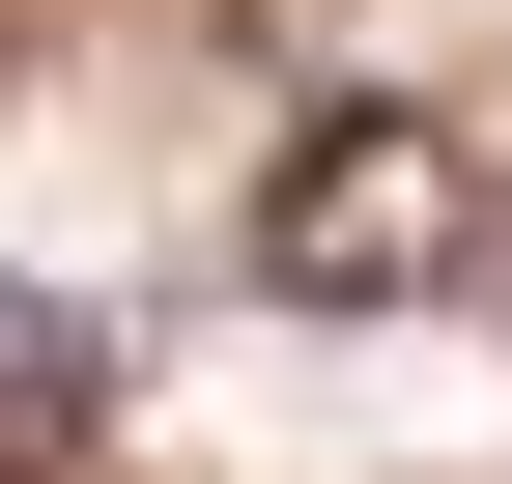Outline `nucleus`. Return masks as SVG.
Masks as SVG:
<instances>
[{
  "label": "nucleus",
  "mask_w": 512,
  "mask_h": 484,
  "mask_svg": "<svg viewBox=\"0 0 512 484\" xmlns=\"http://www.w3.org/2000/svg\"><path fill=\"white\" fill-rule=\"evenodd\" d=\"M456 257H484V143L427 86H342L256 171V285H285V314H399V285H456Z\"/></svg>",
  "instance_id": "obj_1"
},
{
  "label": "nucleus",
  "mask_w": 512,
  "mask_h": 484,
  "mask_svg": "<svg viewBox=\"0 0 512 484\" xmlns=\"http://www.w3.org/2000/svg\"><path fill=\"white\" fill-rule=\"evenodd\" d=\"M29 399H57V342H29V285H0V456H29Z\"/></svg>",
  "instance_id": "obj_2"
}]
</instances>
